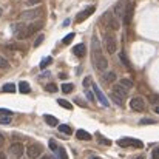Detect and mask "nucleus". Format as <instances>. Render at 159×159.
<instances>
[{"mask_svg":"<svg viewBox=\"0 0 159 159\" xmlns=\"http://www.w3.org/2000/svg\"><path fill=\"white\" fill-rule=\"evenodd\" d=\"M105 50L108 54H114L117 50V43H116V37L113 34H107L105 36Z\"/></svg>","mask_w":159,"mask_h":159,"instance_id":"4","label":"nucleus"},{"mask_svg":"<svg viewBox=\"0 0 159 159\" xmlns=\"http://www.w3.org/2000/svg\"><path fill=\"white\" fill-rule=\"evenodd\" d=\"M117 145H119V147H136V148L144 147L142 141L134 139V138H122V139L117 141Z\"/></svg>","mask_w":159,"mask_h":159,"instance_id":"2","label":"nucleus"},{"mask_svg":"<svg viewBox=\"0 0 159 159\" xmlns=\"http://www.w3.org/2000/svg\"><path fill=\"white\" fill-rule=\"evenodd\" d=\"M12 31H14V34H16L17 39H26L28 37V30H26V25L25 23L12 25Z\"/></svg>","mask_w":159,"mask_h":159,"instance_id":"6","label":"nucleus"},{"mask_svg":"<svg viewBox=\"0 0 159 159\" xmlns=\"http://www.w3.org/2000/svg\"><path fill=\"white\" fill-rule=\"evenodd\" d=\"M87 98H88V101H94V96H93V93H87Z\"/></svg>","mask_w":159,"mask_h":159,"instance_id":"41","label":"nucleus"},{"mask_svg":"<svg viewBox=\"0 0 159 159\" xmlns=\"http://www.w3.org/2000/svg\"><path fill=\"white\" fill-rule=\"evenodd\" d=\"M57 104L60 107H63L65 110H73V104H70L68 101H65V99H59L57 101Z\"/></svg>","mask_w":159,"mask_h":159,"instance_id":"21","label":"nucleus"},{"mask_svg":"<svg viewBox=\"0 0 159 159\" xmlns=\"http://www.w3.org/2000/svg\"><path fill=\"white\" fill-rule=\"evenodd\" d=\"M76 138L80 139V141H90L91 139V134L88 131H85V130H77L76 131Z\"/></svg>","mask_w":159,"mask_h":159,"instance_id":"15","label":"nucleus"},{"mask_svg":"<svg viewBox=\"0 0 159 159\" xmlns=\"http://www.w3.org/2000/svg\"><path fill=\"white\" fill-rule=\"evenodd\" d=\"M153 159H159V148L158 147L153 150Z\"/></svg>","mask_w":159,"mask_h":159,"instance_id":"40","label":"nucleus"},{"mask_svg":"<svg viewBox=\"0 0 159 159\" xmlns=\"http://www.w3.org/2000/svg\"><path fill=\"white\" fill-rule=\"evenodd\" d=\"M3 141H5V139H3V136L0 134V147H2V144H3Z\"/></svg>","mask_w":159,"mask_h":159,"instance_id":"43","label":"nucleus"},{"mask_svg":"<svg viewBox=\"0 0 159 159\" xmlns=\"http://www.w3.org/2000/svg\"><path fill=\"white\" fill-rule=\"evenodd\" d=\"M124 9H125L124 3H122V2H117L116 6H114V9H113V12H114V16H116L117 19H122V17H124Z\"/></svg>","mask_w":159,"mask_h":159,"instance_id":"14","label":"nucleus"},{"mask_svg":"<svg viewBox=\"0 0 159 159\" xmlns=\"http://www.w3.org/2000/svg\"><path fill=\"white\" fill-rule=\"evenodd\" d=\"M51 62H53V57H50V56H48V57H43V59H42V62H40V68H42V70H45Z\"/></svg>","mask_w":159,"mask_h":159,"instance_id":"22","label":"nucleus"},{"mask_svg":"<svg viewBox=\"0 0 159 159\" xmlns=\"http://www.w3.org/2000/svg\"><path fill=\"white\" fill-rule=\"evenodd\" d=\"M40 2H42V0H28L26 3H28L30 6H33V5H37V3H40Z\"/></svg>","mask_w":159,"mask_h":159,"instance_id":"39","label":"nucleus"},{"mask_svg":"<svg viewBox=\"0 0 159 159\" xmlns=\"http://www.w3.org/2000/svg\"><path fill=\"white\" fill-rule=\"evenodd\" d=\"M104 80H105V82H110V84H113V82L116 80V74H114L113 71H108V73L104 74Z\"/></svg>","mask_w":159,"mask_h":159,"instance_id":"20","label":"nucleus"},{"mask_svg":"<svg viewBox=\"0 0 159 159\" xmlns=\"http://www.w3.org/2000/svg\"><path fill=\"white\" fill-rule=\"evenodd\" d=\"M93 12H94V6H90V8H87L85 11H80V12L76 16V22H77V23L84 22V20H85V19H88Z\"/></svg>","mask_w":159,"mask_h":159,"instance_id":"10","label":"nucleus"},{"mask_svg":"<svg viewBox=\"0 0 159 159\" xmlns=\"http://www.w3.org/2000/svg\"><path fill=\"white\" fill-rule=\"evenodd\" d=\"M119 85H120L122 88H125V90H130V88H133V82H131L130 79H120Z\"/></svg>","mask_w":159,"mask_h":159,"instance_id":"19","label":"nucleus"},{"mask_svg":"<svg viewBox=\"0 0 159 159\" xmlns=\"http://www.w3.org/2000/svg\"><path fill=\"white\" fill-rule=\"evenodd\" d=\"M111 99H113V101L116 102V105H119V107H122V105H124V101H122L120 98H117L116 94H113V93H111Z\"/></svg>","mask_w":159,"mask_h":159,"instance_id":"32","label":"nucleus"},{"mask_svg":"<svg viewBox=\"0 0 159 159\" xmlns=\"http://www.w3.org/2000/svg\"><path fill=\"white\" fill-rule=\"evenodd\" d=\"M23 152H25V147H23V144H20V142H16V144H12V145L9 147V155H11L12 158H22V156H23Z\"/></svg>","mask_w":159,"mask_h":159,"instance_id":"7","label":"nucleus"},{"mask_svg":"<svg viewBox=\"0 0 159 159\" xmlns=\"http://www.w3.org/2000/svg\"><path fill=\"white\" fill-rule=\"evenodd\" d=\"M42 159H54V158H53V156H48V155H47V156H43Z\"/></svg>","mask_w":159,"mask_h":159,"instance_id":"44","label":"nucleus"},{"mask_svg":"<svg viewBox=\"0 0 159 159\" xmlns=\"http://www.w3.org/2000/svg\"><path fill=\"white\" fill-rule=\"evenodd\" d=\"M130 107H131V110H134V111H144V110H145V102H144L142 98H133V99L130 101Z\"/></svg>","mask_w":159,"mask_h":159,"instance_id":"8","label":"nucleus"},{"mask_svg":"<svg viewBox=\"0 0 159 159\" xmlns=\"http://www.w3.org/2000/svg\"><path fill=\"white\" fill-rule=\"evenodd\" d=\"M74 39V33H70V34H66L65 37H63V40H62V43L63 45H68V43H71V40Z\"/></svg>","mask_w":159,"mask_h":159,"instance_id":"26","label":"nucleus"},{"mask_svg":"<svg viewBox=\"0 0 159 159\" xmlns=\"http://www.w3.org/2000/svg\"><path fill=\"white\" fill-rule=\"evenodd\" d=\"M50 148H51L53 152H56V150H57V144H56V141H54V139H51V141H50Z\"/></svg>","mask_w":159,"mask_h":159,"instance_id":"38","label":"nucleus"},{"mask_svg":"<svg viewBox=\"0 0 159 159\" xmlns=\"http://www.w3.org/2000/svg\"><path fill=\"white\" fill-rule=\"evenodd\" d=\"M96 138H98L99 144H102V145H111V141H110V139H105V138H104V136H101L99 133H96Z\"/></svg>","mask_w":159,"mask_h":159,"instance_id":"24","label":"nucleus"},{"mask_svg":"<svg viewBox=\"0 0 159 159\" xmlns=\"http://www.w3.org/2000/svg\"><path fill=\"white\" fill-rule=\"evenodd\" d=\"M152 102L156 104V102H158V96H152Z\"/></svg>","mask_w":159,"mask_h":159,"instance_id":"42","label":"nucleus"},{"mask_svg":"<svg viewBox=\"0 0 159 159\" xmlns=\"http://www.w3.org/2000/svg\"><path fill=\"white\" fill-rule=\"evenodd\" d=\"M8 66H9V62H8L5 57H2V56H0V68H3V70H5V68H8Z\"/></svg>","mask_w":159,"mask_h":159,"instance_id":"34","label":"nucleus"},{"mask_svg":"<svg viewBox=\"0 0 159 159\" xmlns=\"http://www.w3.org/2000/svg\"><path fill=\"white\" fill-rule=\"evenodd\" d=\"M93 91H94V94H96V98H98V101L102 104L104 107H108L110 105V102H108V99L105 98V94L102 93V90L98 87V85H93Z\"/></svg>","mask_w":159,"mask_h":159,"instance_id":"9","label":"nucleus"},{"mask_svg":"<svg viewBox=\"0 0 159 159\" xmlns=\"http://www.w3.org/2000/svg\"><path fill=\"white\" fill-rule=\"evenodd\" d=\"M45 90L50 91V93H56V91H57V85H56V84H48V85L45 87Z\"/></svg>","mask_w":159,"mask_h":159,"instance_id":"31","label":"nucleus"},{"mask_svg":"<svg viewBox=\"0 0 159 159\" xmlns=\"http://www.w3.org/2000/svg\"><path fill=\"white\" fill-rule=\"evenodd\" d=\"M42 26H43V22H33L30 26H26V30H28V36H33L36 31H40Z\"/></svg>","mask_w":159,"mask_h":159,"instance_id":"12","label":"nucleus"},{"mask_svg":"<svg viewBox=\"0 0 159 159\" xmlns=\"http://www.w3.org/2000/svg\"><path fill=\"white\" fill-rule=\"evenodd\" d=\"M133 16H134V3L130 0V2H127L125 9H124V17H122L124 23H125V25H130V23H131Z\"/></svg>","mask_w":159,"mask_h":159,"instance_id":"3","label":"nucleus"},{"mask_svg":"<svg viewBox=\"0 0 159 159\" xmlns=\"http://www.w3.org/2000/svg\"><path fill=\"white\" fill-rule=\"evenodd\" d=\"M56 152H57V155H59V159H68L66 152H65V148H63V147H60V148L57 147V150H56Z\"/></svg>","mask_w":159,"mask_h":159,"instance_id":"28","label":"nucleus"},{"mask_svg":"<svg viewBox=\"0 0 159 159\" xmlns=\"http://www.w3.org/2000/svg\"><path fill=\"white\" fill-rule=\"evenodd\" d=\"M2 90H3L5 93H14V91H16V85H14V84H5Z\"/></svg>","mask_w":159,"mask_h":159,"instance_id":"23","label":"nucleus"},{"mask_svg":"<svg viewBox=\"0 0 159 159\" xmlns=\"http://www.w3.org/2000/svg\"><path fill=\"white\" fill-rule=\"evenodd\" d=\"M127 93H128V90L122 88L120 85H113V94H116V96H117V98H120L122 101L127 98Z\"/></svg>","mask_w":159,"mask_h":159,"instance_id":"11","label":"nucleus"},{"mask_svg":"<svg viewBox=\"0 0 159 159\" xmlns=\"http://www.w3.org/2000/svg\"><path fill=\"white\" fill-rule=\"evenodd\" d=\"M19 91H20L22 94H23V93H25V94H28V93L31 91V87H30V84H28V82H25V80H22V82L19 84Z\"/></svg>","mask_w":159,"mask_h":159,"instance_id":"17","label":"nucleus"},{"mask_svg":"<svg viewBox=\"0 0 159 159\" xmlns=\"http://www.w3.org/2000/svg\"><path fill=\"white\" fill-rule=\"evenodd\" d=\"M82 85H84L85 88H88V87L91 85V77H90V76H88V77H85V79H84V82H82Z\"/></svg>","mask_w":159,"mask_h":159,"instance_id":"36","label":"nucleus"},{"mask_svg":"<svg viewBox=\"0 0 159 159\" xmlns=\"http://www.w3.org/2000/svg\"><path fill=\"white\" fill-rule=\"evenodd\" d=\"M133 159H144V156H136V158H133Z\"/></svg>","mask_w":159,"mask_h":159,"instance_id":"45","label":"nucleus"},{"mask_svg":"<svg viewBox=\"0 0 159 159\" xmlns=\"http://www.w3.org/2000/svg\"><path fill=\"white\" fill-rule=\"evenodd\" d=\"M91 51H93V62H94L96 68L101 71H105L108 66V60L101 51V43L96 36H93V39H91Z\"/></svg>","mask_w":159,"mask_h":159,"instance_id":"1","label":"nucleus"},{"mask_svg":"<svg viewBox=\"0 0 159 159\" xmlns=\"http://www.w3.org/2000/svg\"><path fill=\"white\" fill-rule=\"evenodd\" d=\"M26 155L30 159H36L42 155V145L40 144H31L26 147Z\"/></svg>","mask_w":159,"mask_h":159,"instance_id":"5","label":"nucleus"},{"mask_svg":"<svg viewBox=\"0 0 159 159\" xmlns=\"http://www.w3.org/2000/svg\"><path fill=\"white\" fill-rule=\"evenodd\" d=\"M85 53H87V48H85L84 43H77L76 47H73V54L77 56V57H84Z\"/></svg>","mask_w":159,"mask_h":159,"instance_id":"13","label":"nucleus"},{"mask_svg":"<svg viewBox=\"0 0 159 159\" xmlns=\"http://www.w3.org/2000/svg\"><path fill=\"white\" fill-rule=\"evenodd\" d=\"M39 12H36V11H28V12H23L22 14V19L25 20V19H33L34 16H37Z\"/></svg>","mask_w":159,"mask_h":159,"instance_id":"29","label":"nucleus"},{"mask_svg":"<svg viewBox=\"0 0 159 159\" xmlns=\"http://www.w3.org/2000/svg\"><path fill=\"white\" fill-rule=\"evenodd\" d=\"M43 39H45V36H43V34H39V36H37V39H36V42H34V47H36V48H37V47H40V43L43 42Z\"/></svg>","mask_w":159,"mask_h":159,"instance_id":"33","label":"nucleus"},{"mask_svg":"<svg viewBox=\"0 0 159 159\" xmlns=\"http://www.w3.org/2000/svg\"><path fill=\"white\" fill-rule=\"evenodd\" d=\"M88 159H99V158H96V156H90Z\"/></svg>","mask_w":159,"mask_h":159,"instance_id":"46","label":"nucleus"},{"mask_svg":"<svg viewBox=\"0 0 159 159\" xmlns=\"http://www.w3.org/2000/svg\"><path fill=\"white\" fill-rule=\"evenodd\" d=\"M45 122L50 127H57V119L54 116H51V114H45Z\"/></svg>","mask_w":159,"mask_h":159,"instance_id":"18","label":"nucleus"},{"mask_svg":"<svg viewBox=\"0 0 159 159\" xmlns=\"http://www.w3.org/2000/svg\"><path fill=\"white\" fill-rule=\"evenodd\" d=\"M145 124H156V120H153V119H147V117H145V119L141 120V125H145Z\"/></svg>","mask_w":159,"mask_h":159,"instance_id":"37","label":"nucleus"},{"mask_svg":"<svg viewBox=\"0 0 159 159\" xmlns=\"http://www.w3.org/2000/svg\"><path fill=\"white\" fill-rule=\"evenodd\" d=\"M119 59H120V62H122L127 68H130V62H128V59H127V56H125V53H124V51H120V54H119Z\"/></svg>","mask_w":159,"mask_h":159,"instance_id":"25","label":"nucleus"},{"mask_svg":"<svg viewBox=\"0 0 159 159\" xmlns=\"http://www.w3.org/2000/svg\"><path fill=\"white\" fill-rule=\"evenodd\" d=\"M0 16H2V8H0Z\"/></svg>","mask_w":159,"mask_h":159,"instance_id":"47","label":"nucleus"},{"mask_svg":"<svg viewBox=\"0 0 159 159\" xmlns=\"http://www.w3.org/2000/svg\"><path fill=\"white\" fill-rule=\"evenodd\" d=\"M108 26H110L113 31H117L120 25H119V20H117V19H114L113 16H110V19H108Z\"/></svg>","mask_w":159,"mask_h":159,"instance_id":"16","label":"nucleus"},{"mask_svg":"<svg viewBox=\"0 0 159 159\" xmlns=\"http://www.w3.org/2000/svg\"><path fill=\"white\" fill-rule=\"evenodd\" d=\"M59 131L60 133H65V134H71V128L68 127V125H59Z\"/></svg>","mask_w":159,"mask_h":159,"instance_id":"30","label":"nucleus"},{"mask_svg":"<svg viewBox=\"0 0 159 159\" xmlns=\"http://www.w3.org/2000/svg\"><path fill=\"white\" fill-rule=\"evenodd\" d=\"M73 90H74V85L73 84H63L62 85V91L63 93H71Z\"/></svg>","mask_w":159,"mask_h":159,"instance_id":"27","label":"nucleus"},{"mask_svg":"<svg viewBox=\"0 0 159 159\" xmlns=\"http://www.w3.org/2000/svg\"><path fill=\"white\" fill-rule=\"evenodd\" d=\"M11 117H12V116H3V117H0V124H2V125L11 124Z\"/></svg>","mask_w":159,"mask_h":159,"instance_id":"35","label":"nucleus"}]
</instances>
